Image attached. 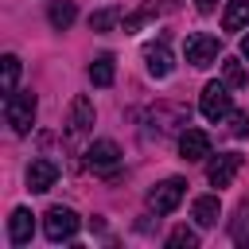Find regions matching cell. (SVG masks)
Returning a JSON list of instances; mask_svg holds the SVG:
<instances>
[{"label": "cell", "mask_w": 249, "mask_h": 249, "mask_svg": "<svg viewBox=\"0 0 249 249\" xmlns=\"http://www.w3.org/2000/svg\"><path fill=\"white\" fill-rule=\"evenodd\" d=\"M237 171H241V156H237V152H222V156H214V160L206 163L210 187H230V183L237 179Z\"/></svg>", "instance_id": "obj_7"}, {"label": "cell", "mask_w": 249, "mask_h": 249, "mask_svg": "<svg viewBox=\"0 0 249 249\" xmlns=\"http://www.w3.org/2000/svg\"><path fill=\"white\" fill-rule=\"evenodd\" d=\"M152 16H156V4H148V8H140V12H132V16H124V31H128V35H132V31H140Z\"/></svg>", "instance_id": "obj_21"}, {"label": "cell", "mask_w": 249, "mask_h": 249, "mask_svg": "<svg viewBox=\"0 0 249 249\" xmlns=\"http://www.w3.org/2000/svg\"><path fill=\"white\" fill-rule=\"evenodd\" d=\"M183 195H187V183H183L179 175H171V179H163V183H156V187L148 191V206H152L156 214H171V210L183 202Z\"/></svg>", "instance_id": "obj_4"}, {"label": "cell", "mask_w": 249, "mask_h": 249, "mask_svg": "<svg viewBox=\"0 0 249 249\" xmlns=\"http://www.w3.org/2000/svg\"><path fill=\"white\" fill-rule=\"evenodd\" d=\"M179 156L191 160V163H195V160H206V156H210V136H206L202 128H183V132H179Z\"/></svg>", "instance_id": "obj_8"}, {"label": "cell", "mask_w": 249, "mask_h": 249, "mask_svg": "<svg viewBox=\"0 0 249 249\" xmlns=\"http://www.w3.org/2000/svg\"><path fill=\"white\" fill-rule=\"evenodd\" d=\"M74 16H78V8H74V0H54V4H51V27H58V31H66V27L74 23Z\"/></svg>", "instance_id": "obj_16"}, {"label": "cell", "mask_w": 249, "mask_h": 249, "mask_svg": "<svg viewBox=\"0 0 249 249\" xmlns=\"http://www.w3.org/2000/svg\"><path fill=\"white\" fill-rule=\"evenodd\" d=\"M183 54H187V62H191V66H210V62H218L222 43H218L214 35H206V31H195V35H187Z\"/></svg>", "instance_id": "obj_5"}, {"label": "cell", "mask_w": 249, "mask_h": 249, "mask_svg": "<svg viewBox=\"0 0 249 249\" xmlns=\"http://www.w3.org/2000/svg\"><path fill=\"white\" fill-rule=\"evenodd\" d=\"M117 19H121V12H117V8H101V12H93V16H89V31H113V27H117Z\"/></svg>", "instance_id": "obj_19"}, {"label": "cell", "mask_w": 249, "mask_h": 249, "mask_svg": "<svg viewBox=\"0 0 249 249\" xmlns=\"http://www.w3.org/2000/svg\"><path fill=\"white\" fill-rule=\"evenodd\" d=\"M86 160H89V167H113L117 160H121V148L113 144V140H93L89 148H86Z\"/></svg>", "instance_id": "obj_12"}, {"label": "cell", "mask_w": 249, "mask_h": 249, "mask_svg": "<svg viewBox=\"0 0 249 249\" xmlns=\"http://www.w3.org/2000/svg\"><path fill=\"white\" fill-rule=\"evenodd\" d=\"M195 4H198V8H202V12H210V8H214V4H218V0H195Z\"/></svg>", "instance_id": "obj_24"}, {"label": "cell", "mask_w": 249, "mask_h": 249, "mask_svg": "<svg viewBox=\"0 0 249 249\" xmlns=\"http://www.w3.org/2000/svg\"><path fill=\"white\" fill-rule=\"evenodd\" d=\"M93 128V101L86 97V93H78L74 101H70V117H66V136L70 140H78V136H86Z\"/></svg>", "instance_id": "obj_6"}, {"label": "cell", "mask_w": 249, "mask_h": 249, "mask_svg": "<svg viewBox=\"0 0 249 249\" xmlns=\"http://www.w3.org/2000/svg\"><path fill=\"white\" fill-rule=\"evenodd\" d=\"M0 62H4V74H0V89H4V93H12V89H16V82H19V58H16V54H4Z\"/></svg>", "instance_id": "obj_17"}, {"label": "cell", "mask_w": 249, "mask_h": 249, "mask_svg": "<svg viewBox=\"0 0 249 249\" xmlns=\"http://www.w3.org/2000/svg\"><path fill=\"white\" fill-rule=\"evenodd\" d=\"M113 78H117V62H113V54H97L93 62H89V82L93 86H113Z\"/></svg>", "instance_id": "obj_14"}, {"label": "cell", "mask_w": 249, "mask_h": 249, "mask_svg": "<svg viewBox=\"0 0 249 249\" xmlns=\"http://www.w3.org/2000/svg\"><path fill=\"white\" fill-rule=\"evenodd\" d=\"M54 179H58V163H51V160H31V167H27V191L43 195V191L54 187Z\"/></svg>", "instance_id": "obj_9"}, {"label": "cell", "mask_w": 249, "mask_h": 249, "mask_svg": "<svg viewBox=\"0 0 249 249\" xmlns=\"http://www.w3.org/2000/svg\"><path fill=\"white\" fill-rule=\"evenodd\" d=\"M195 245H198V233L187 230V226H175L167 233V249H195Z\"/></svg>", "instance_id": "obj_18"}, {"label": "cell", "mask_w": 249, "mask_h": 249, "mask_svg": "<svg viewBox=\"0 0 249 249\" xmlns=\"http://www.w3.org/2000/svg\"><path fill=\"white\" fill-rule=\"evenodd\" d=\"M230 109H233L230 86L226 82H206L202 86V97H198V113L206 121H222V117H230Z\"/></svg>", "instance_id": "obj_2"}, {"label": "cell", "mask_w": 249, "mask_h": 249, "mask_svg": "<svg viewBox=\"0 0 249 249\" xmlns=\"http://www.w3.org/2000/svg\"><path fill=\"white\" fill-rule=\"evenodd\" d=\"M222 27H226V31L249 27V0H230L226 12H222Z\"/></svg>", "instance_id": "obj_15"}, {"label": "cell", "mask_w": 249, "mask_h": 249, "mask_svg": "<svg viewBox=\"0 0 249 249\" xmlns=\"http://www.w3.org/2000/svg\"><path fill=\"white\" fill-rule=\"evenodd\" d=\"M230 132H233V136H249V117L230 109Z\"/></svg>", "instance_id": "obj_22"}, {"label": "cell", "mask_w": 249, "mask_h": 249, "mask_svg": "<svg viewBox=\"0 0 249 249\" xmlns=\"http://www.w3.org/2000/svg\"><path fill=\"white\" fill-rule=\"evenodd\" d=\"M241 58H249V35H241Z\"/></svg>", "instance_id": "obj_23"}, {"label": "cell", "mask_w": 249, "mask_h": 249, "mask_svg": "<svg viewBox=\"0 0 249 249\" xmlns=\"http://www.w3.org/2000/svg\"><path fill=\"white\" fill-rule=\"evenodd\" d=\"M4 117H8L12 132L27 136L31 124H35V93H31V89H12L8 101H4Z\"/></svg>", "instance_id": "obj_1"}, {"label": "cell", "mask_w": 249, "mask_h": 249, "mask_svg": "<svg viewBox=\"0 0 249 249\" xmlns=\"http://www.w3.org/2000/svg\"><path fill=\"white\" fill-rule=\"evenodd\" d=\"M31 233H35L31 210H27V206H16V210H12V218H8V241H12V245H27V241H31Z\"/></svg>", "instance_id": "obj_11"}, {"label": "cell", "mask_w": 249, "mask_h": 249, "mask_svg": "<svg viewBox=\"0 0 249 249\" xmlns=\"http://www.w3.org/2000/svg\"><path fill=\"white\" fill-rule=\"evenodd\" d=\"M222 82H226L230 89L245 86V70H241V62H237V58H222Z\"/></svg>", "instance_id": "obj_20"}, {"label": "cell", "mask_w": 249, "mask_h": 249, "mask_svg": "<svg viewBox=\"0 0 249 249\" xmlns=\"http://www.w3.org/2000/svg\"><path fill=\"white\" fill-rule=\"evenodd\" d=\"M43 233H47V241H70L74 233H78V214L70 210V206H51L47 214H43Z\"/></svg>", "instance_id": "obj_3"}, {"label": "cell", "mask_w": 249, "mask_h": 249, "mask_svg": "<svg viewBox=\"0 0 249 249\" xmlns=\"http://www.w3.org/2000/svg\"><path fill=\"white\" fill-rule=\"evenodd\" d=\"M144 66H148V74H152V78H167V74H171V66H175V58H171L167 43H148V47H144Z\"/></svg>", "instance_id": "obj_10"}, {"label": "cell", "mask_w": 249, "mask_h": 249, "mask_svg": "<svg viewBox=\"0 0 249 249\" xmlns=\"http://www.w3.org/2000/svg\"><path fill=\"white\" fill-rule=\"evenodd\" d=\"M191 214H195L198 226H218V218H222V202H218V195H198L195 206H191Z\"/></svg>", "instance_id": "obj_13"}]
</instances>
